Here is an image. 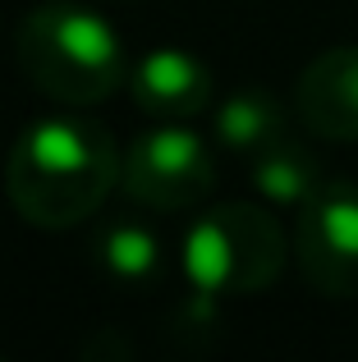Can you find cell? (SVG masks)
I'll list each match as a JSON object with an SVG mask.
<instances>
[{"mask_svg":"<svg viewBox=\"0 0 358 362\" xmlns=\"http://www.w3.org/2000/svg\"><path fill=\"white\" fill-rule=\"evenodd\" d=\"M120 184V151L88 115H46L5 160V197L33 230H74Z\"/></svg>","mask_w":358,"mask_h":362,"instance_id":"obj_1","label":"cell"},{"mask_svg":"<svg viewBox=\"0 0 358 362\" xmlns=\"http://www.w3.org/2000/svg\"><path fill=\"white\" fill-rule=\"evenodd\" d=\"M18 64L28 83L60 106H97L129 78L115 28L74 0H46L23 18Z\"/></svg>","mask_w":358,"mask_h":362,"instance_id":"obj_2","label":"cell"},{"mask_svg":"<svg viewBox=\"0 0 358 362\" xmlns=\"http://www.w3.org/2000/svg\"><path fill=\"white\" fill-rule=\"evenodd\" d=\"M285 266V234L276 216L253 202H225L197 216L184 234V271L197 298H225V293H262L276 284Z\"/></svg>","mask_w":358,"mask_h":362,"instance_id":"obj_3","label":"cell"},{"mask_svg":"<svg viewBox=\"0 0 358 362\" xmlns=\"http://www.w3.org/2000/svg\"><path fill=\"white\" fill-rule=\"evenodd\" d=\"M216 184V160L197 133L166 124V129L138 133L120 156V188L138 206L152 211H184L202 202Z\"/></svg>","mask_w":358,"mask_h":362,"instance_id":"obj_4","label":"cell"},{"mask_svg":"<svg viewBox=\"0 0 358 362\" xmlns=\"http://www.w3.org/2000/svg\"><path fill=\"white\" fill-rule=\"evenodd\" d=\"M294 257L308 284L331 298L358 293V184H322L294 225Z\"/></svg>","mask_w":358,"mask_h":362,"instance_id":"obj_5","label":"cell"},{"mask_svg":"<svg viewBox=\"0 0 358 362\" xmlns=\"http://www.w3.org/2000/svg\"><path fill=\"white\" fill-rule=\"evenodd\" d=\"M294 106L313 138L358 142V46H335L317 55L299 74Z\"/></svg>","mask_w":358,"mask_h":362,"instance_id":"obj_6","label":"cell"},{"mask_svg":"<svg viewBox=\"0 0 358 362\" xmlns=\"http://www.w3.org/2000/svg\"><path fill=\"white\" fill-rule=\"evenodd\" d=\"M129 92H134L138 110L166 124H184L212 106V69L179 46H161L129 69Z\"/></svg>","mask_w":358,"mask_h":362,"instance_id":"obj_7","label":"cell"},{"mask_svg":"<svg viewBox=\"0 0 358 362\" xmlns=\"http://www.w3.org/2000/svg\"><path fill=\"white\" fill-rule=\"evenodd\" d=\"M253 184H258L262 197H271L280 206H304L326 179L317 170L313 151L285 133V138L267 142L262 151H253Z\"/></svg>","mask_w":358,"mask_h":362,"instance_id":"obj_8","label":"cell"},{"mask_svg":"<svg viewBox=\"0 0 358 362\" xmlns=\"http://www.w3.org/2000/svg\"><path fill=\"white\" fill-rule=\"evenodd\" d=\"M216 138L230 151H262L267 142L285 138V110L271 92H234L221 110H216Z\"/></svg>","mask_w":358,"mask_h":362,"instance_id":"obj_9","label":"cell"},{"mask_svg":"<svg viewBox=\"0 0 358 362\" xmlns=\"http://www.w3.org/2000/svg\"><path fill=\"white\" fill-rule=\"evenodd\" d=\"M97 252H101L106 275L120 280V284H147L161 271V239H156L147 225H134V221L110 225V230L101 234Z\"/></svg>","mask_w":358,"mask_h":362,"instance_id":"obj_10","label":"cell"}]
</instances>
